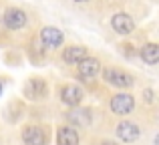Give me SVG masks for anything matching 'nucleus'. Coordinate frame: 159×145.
<instances>
[{
    "mask_svg": "<svg viewBox=\"0 0 159 145\" xmlns=\"http://www.w3.org/2000/svg\"><path fill=\"white\" fill-rule=\"evenodd\" d=\"M133 107H135V99L129 93H119L111 99V111L115 115H121V117H123V115H129L133 111Z\"/></svg>",
    "mask_w": 159,
    "mask_h": 145,
    "instance_id": "nucleus-1",
    "label": "nucleus"
},
{
    "mask_svg": "<svg viewBox=\"0 0 159 145\" xmlns=\"http://www.w3.org/2000/svg\"><path fill=\"white\" fill-rule=\"evenodd\" d=\"M103 79H105L109 85L119 87V89H127V87H131V85H133L131 75L119 71V69H105V71H103Z\"/></svg>",
    "mask_w": 159,
    "mask_h": 145,
    "instance_id": "nucleus-2",
    "label": "nucleus"
},
{
    "mask_svg": "<svg viewBox=\"0 0 159 145\" xmlns=\"http://www.w3.org/2000/svg\"><path fill=\"white\" fill-rule=\"evenodd\" d=\"M24 93H26L28 99H34V101H40L48 95V87L43 79H30L24 87Z\"/></svg>",
    "mask_w": 159,
    "mask_h": 145,
    "instance_id": "nucleus-3",
    "label": "nucleus"
},
{
    "mask_svg": "<svg viewBox=\"0 0 159 145\" xmlns=\"http://www.w3.org/2000/svg\"><path fill=\"white\" fill-rule=\"evenodd\" d=\"M24 145H47V133L36 125H28L22 129Z\"/></svg>",
    "mask_w": 159,
    "mask_h": 145,
    "instance_id": "nucleus-4",
    "label": "nucleus"
},
{
    "mask_svg": "<svg viewBox=\"0 0 159 145\" xmlns=\"http://www.w3.org/2000/svg\"><path fill=\"white\" fill-rule=\"evenodd\" d=\"M111 26H113V30L119 32V34H131V32L135 30V22H133V18L129 14H125V12H119V14L113 16Z\"/></svg>",
    "mask_w": 159,
    "mask_h": 145,
    "instance_id": "nucleus-5",
    "label": "nucleus"
},
{
    "mask_svg": "<svg viewBox=\"0 0 159 145\" xmlns=\"http://www.w3.org/2000/svg\"><path fill=\"white\" fill-rule=\"evenodd\" d=\"M4 24L10 30H18V28H22L26 24V14L20 8H8L4 12Z\"/></svg>",
    "mask_w": 159,
    "mask_h": 145,
    "instance_id": "nucleus-6",
    "label": "nucleus"
},
{
    "mask_svg": "<svg viewBox=\"0 0 159 145\" xmlns=\"http://www.w3.org/2000/svg\"><path fill=\"white\" fill-rule=\"evenodd\" d=\"M117 135H119V139H123V141H135L137 137L141 135V129L137 123L133 121H121L119 125H117Z\"/></svg>",
    "mask_w": 159,
    "mask_h": 145,
    "instance_id": "nucleus-7",
    "label": "nucleus"
},
{
    "mask_svg": "<svg viewBox=\"0 0 159 145\" xmlns=\"http://www.w3.org/2000/svg\"><path fill=\"white\" fill-rule=\"evenodd\" d=\"M61 101L65 103V105H69V107L81 105V101H83V91L79 89V87H75V85H66L65 89L61 91Z\"/></svg>",
    "mask_w": 159,
    "mask_h": 145,
    "instance_id": "nucleus-8",
    "label": "nucleus"
},
{
    "mask_svg": "<svg viewBox=\"0 0 159 145\" xmlns=\"http://www.w3.org/2000/svg\"><path fill=\"white\" fill-rule=\"evenodd\" d=\"M77 67H79V77H81V79H95L97 73L101 71L99 61L97 59H89V57H87L85 61H81Z\"/></svg>",
    "mask_w": 159,
    "mask_h": 145,
    "instance_id": "nucleus-9",
    "label": "nucleus"
},
{
    "mask_svg": "<svg viewBox=\"0 0 159 145\" xmlns=\"http://www.w3.org/2000/svg\"><path fill=\"white\" fill-rule=\"evenodd\" d=\"M40 39H43V43L47 44V47L54 48V47H61L62 44V32L54 26H47V28L40 30Z\"/></svg>",
    "mask_w": 159,
    "mask_h": 145,
    "instance_id": "nucleus-10",
    "label": "nucleus"
},
{
    "mask_svg": "<svg viewBox=\"0 0 159 145\" xmlns=\"http://www.w3.org/2000/svg\"><path fill=\"white\" fill-rule=\"evenodd\" d=\"M85 59H87V48L85 47H69L62 52V61L66 65H79Z\"/></svg>",
    "mask_w": 159,
    "mask_h": 145,
    "instance_id": "nucleus-11",
    "label": "nucleus"
},
{
    "mask_svg": "<svg viewBox=\"0 0 159 145\" xmlns=\"http://www.w3.org/2000/svg\"><path fill=\"white\" fill-rule=\"evenodd\" d=\"M57 143L58 145H79V133L73 127H61L57 133Z\"/></svg>",
    "mask_w": 159,
    "mask_h": 145,
    "instance_id": "nucleus-12",
    "label": "nucleus"
},
{
    "mask_svg": "<svg viewBox=\"0 0 159 145\" xmlns=\"http://www.w3.org/2000/svg\"><path fill=\"white\" fill-rule=\"evenodd\" d=\"M66 117H69V121L73 123V125L87 127L91 123V111L89 109H73Z\"/></svg>",
    "mask_w": 159,
    "mask_h": 145,
    "instance_id": "nucleus-13",
    "label": "nucleus"
},
{
    "mask_svg": "<svg viewBox=\"0 0 159 145\" xmlns=\"http://www.w3.org/2000/svg\"><path fill=\"white\" fill-rule=\"evenodd\" d=\"M141 59H143L147 65H155L159 61V47L153 44V43L145 44V47L141 48Z\"/></svg>",
    "mask_w": 159,
    "mask_h": 145,
    "instance_id": "nucleus-14",
    "label": "nucleus"
},
{
    "mask_svg": "<svg viewBox=\"0 0 159 145\" xmlns=\"http://www.w3.org/2000/svg\"><path fill=\"white\" fill-rule=\"evenodd\" d=\"M143 97H145V101H147V103H153V91L151 89H145Z\"/></svg>",
    "mask_w": 159,
    "mask_h": 145,
    "instance_id": "nucleus-15",
    "label": "nucleus"
},
{
    "mask_svg": "<svg viewBox=\"0 0 159 145\" xmlns=\"http://www.w3.org/2000/svg\"><path fill=\"white\" fill-rule=\"evenodd\" d=\"M101 145H115V143H111V141H103Z\"/></svg>",
    "mask_w": 159,
    "mask_h": 145,
    "instance_id": "nucleus-16",
    "label": "nucleus"
},
{
    "mask_svg": "<svg viewBox=\"0 0 159 145\" xmlns=\"http://www.w3.org/2000/svg\"><path fill=\"white\" fill-rule=\"evenodd\" d=\"M75 2H87V0H75Z\"/></svg>",
    "mask_w": 159,
    "mask_h": 145,
    "instance_id": "nucleus-17",
    "label": "nucleus"
},
{
    "mask_svg": "<svg viewBox=\"0 0 159 145\" xmlns=\"http://www.w3.org/2000/svg\"><path fill=\"white\" fill-rule=\"evenodd\" d=\"M0 93H2V85H0Z\"/></svg>",
    "mask_w": 159,
    "mask_h": 145,
    "instance_id": "nucleus-18",
    "label": "nucleus"
}]
</instances>
